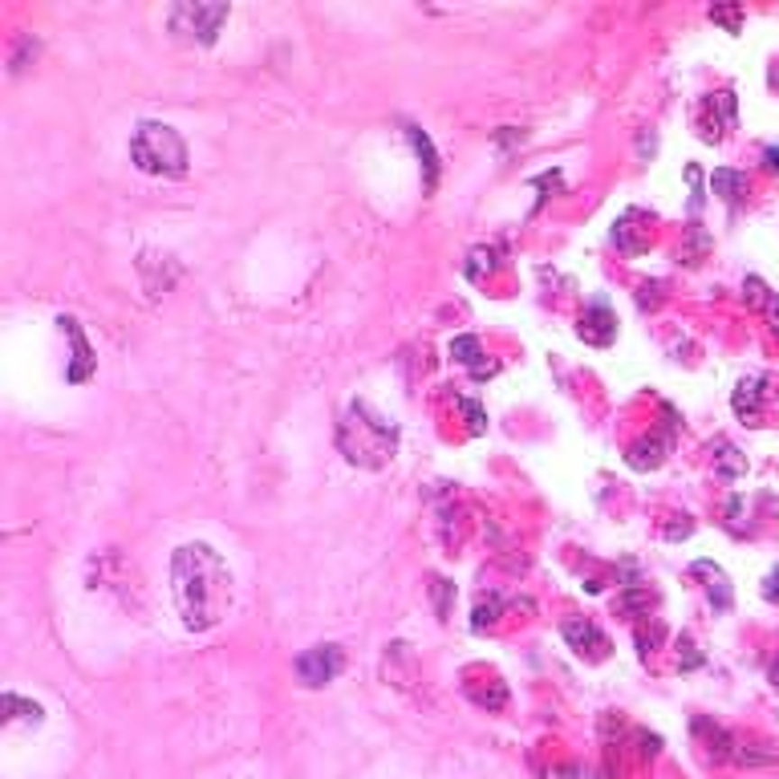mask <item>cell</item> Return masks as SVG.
<instances>
[{"label":"cell","mask_w":779,"mask_h":779,"mask_svg":"<svg viewBox=\"0 0 779 779\" xmlns=\"http://www.w3.org/2000/svg\"><path fill=\"white\" fill-rule=\"evenodd\" d=\"M170 584H175V605L187 629L203 633L215 629L232 605V573L224 556L211 544H183L170 556Z\"/></svg>","instance_id":"1"},{"label":"cell","mask_w":779,"mask_h":779,"mask_svg":"<svg viewBox=\"0 0 779 779\" xmlns=\"http://www.w3.org/2000/svg\"><path fill=\"white\" fill-rule=\"evenodd\" d=\"M337 446L357 467H386L398 451V426L373 414L365 402H349L345 418L337 426Z\"/></svg>","instance_id":"2"},{"label":"cell","mask_w":779,"mask_h":779,"mask_svg":"<svg viewBox=\"0 0 779 779\" xmlns=\"http://www.w3.org/2000/svg\"><path fill=\"white\" fill-rule=\"evenodd\" d=\"M130 159L146 175L179 179V175H187L191 154H187V142L179 138L175 126H167V122H142L134 130V138H130Z\"/></svg>","instance_id":"3"},{"label":"cell","mask_w":779,"mask_h":779,"mask_svg":"<svg viewBox=\"0 0 779 779\" xmlns=\"http://www.w3.org/2000/svg\"><path fill=\"white\" fill-rule=\"evenodd\" d=\"M227 13H232L227 5H175L170 8V32H179L183 41L211 45L219 37V24L227 21Z\"/></svg>","instance_id":"4"},{"label":"cell","mask_w":779,"mask_h":779,"mask_svg":"<svg viewBox=\"0 0 779 779\" xmlns=\"http://www.w3.org/2000/svg\"><path fill=\"white\" fill-rule=\"evenodd\" d=\"M341 665H345L341 646H313L297 657V674L305 686H329V682L341 674Z\"/></svg>","instance_id":"5"},{"label":"cell","mask_w":779,"mask_h":779,"mask_svg":"<svg viewBox=\"0 0 779 779\" xmlns=\"http://www.w3.org/2000/svg\"><path fill=\"white\" fill-rule=\"evenodd\" d=\"M564 641L576 649V654H589L592 662H600V657L609 654V637L597 629V625H589V621H564Z\"/></svg>","instance_id":"6"},{"label":"cell","mask_w":779,"mask_h":779,"mask_svg":"<svg viewBox=\"0 0 779 779\" xmlns=\"http://www.w3.org/2000/svg\"><path fill=\"white\" fill-rule=\"evenodd\" d=\"M767 381L763 378H743L735 386V394H730V406H735V414L738 418H747L751 426H759V418H763V398H767Z\"/></svg>","instance_id":"7"},{"label":"cell","mask_w":779,"mask_h":779,"mask_svg":"<svg viewBox=\"0 0 779 779\" xmlns=\"http://www.w3.org/2000/svg\"><path fill=\"white\" fill-rule=\"evenodd\" d=\"M581 337L592 341V345H609V341L617 337V316L609 313L605 305L584 308V316H581Z\"/></svg>","instance_id":"8"},{"label":"cell","mask_w":779,"mask_h":779,"mask_svg":"<svg viewBox=\"0 0 779 779\" xmlns=\"http://www.w3.org/2000/svg\"><path fill=\"white\" fill-rule=\"evenodd\" d=\"M61 325L65 333L73 337V365H69V381H86L89 378V370H94V353H89V345H86V337H81V329H78V321L73 316H61Z\"/></svg>","instance_id":"9"},{"label":"cell","mask_w":779,"mask_h":779,"mask_svg":"<svg viewBox=\"0 0 779 779\" xmlns=\"http://www.w3.org/2000/svg\"><path fill=\"white\" fill-rule=\"evenodd\" d=\"M694 576H706V592H710V600L719 609H730V584H727V573H722L719 564H710V560H694V568H690Z\"/></svg>","instance_id":"10"},{"label":"cell","mask_w":779,"mask_h":779,"mask_svg":"<svg viewBox=\"0 0 779 779\" xmlns=\"http://www.w3.org/2000/svg\"><path fill=\"white\" fill-rule=\"evenodd\" d=\"M710 454H714V471H719L722 479H738L747 471V454L738 451L735 443H727V438H719V443L710 446Z\"/></svg>","instance_id":"11"},{"label":"cell","mask_w":779,"mask_h":779,"mask_svg":"<svg viewBox=\"0 0 779 779\" xmlns=\"http://www.w3.org/2000/svg\"><path fill=\"white\" fill-rule=\"evenodd\" d=\"M710 191L719 195L722 203H730V207H735V203L743 199V191H747V175H738V170H730V167H719L710 175Z\"/></svg>","instance_id":"12"},{"label":"cell","mask_w":779,"mask_h":779,"mask_svg":"<svg viewBox=\"0 0 779 779\" xmlns=\"http://www.w3.org/2000/svg\"><path fill=\"white\" fill-rule=\"evenodd\" d=\"M406 138L414 142V151H418L422 167H426V191H435V183H438V159H435V146H430V138L422 134L418 126H406Z\"/></svg>","instance_id":"13"},{"label":"cell","mask_w":779,"mask_h":779,"mask_svg":"<svg viewBox=\"0 0 779 779\" xmlns=\"http://www.w3.org/2000/svg\"><path fill=\"white\" fill-rule=\"evenodd\" d=\"M637 219H646L641 215V211H625L621 219H617V227H613V240H617V248H625V252H641L646 248V235H633V224H637Z\"/></svg>","instance_id":"14"},{"label":"cell","mask_w":779,"mask_h":779,"mask_svg":"<svg viewBox=\"0 0 779 779\" xmlns=\"http://www.w3.org/2000/svg\"><path fill=\"white\" fill-rule=\"evenodd\" d=\"M662 454H665V438H646V443L629 446V467L649 471V467H657V463H662Z\"/></svg>","instance_id":"15"},{"label":"cell","mask_w":779,"mask_h":779,"mask_svg":"<svg viewBox=\"0 0 779 779\" xmlns=\"http://www.w3.org/2000/svg\"><path fill=\"white\" fill-rule=\"evenodd\" d=\"M451 353L459 357L463 365H471V370H475L479 378H483V365H479V357H483V349H479V341H475V337H454V341H451Z\"/></svg>","instance_id":"16"},{"label":"cell","mask_w":779,"mask_h":779,"mask_svg":"<svg viewBox=\"0 0 779 779\" xmlns=\"http://www.w3.org/2000/svg\"><path fill=\"white\" fill-rule=\"evenodd\" d=\"M710 21L722 24L727 32H738V24H743V8H738V5H714L710 8Z\"/></svg>","instance_id":"17"},{"label":"cell","mask_w":779,"mask_h":779,"mask_svg":"<svg viewBox=\"0 0 779 779\" xmlns=\"http://www.w3.org/2000/svg\"><path fill=\"white\" fill-rule=\"evenodd\" d=\"M459 410H463V414H467V422H471V430H475V435H479V430H483V422H487V418H483V410H479V406H475V402H471V398H459Z\"/></svg>","instance_id":"18"},{"label":"cell","mask_w":779,"mask_h":779,"mask_svg":"<svg viewBox=\"0 0 779 779\" xmlns=\"http://www.w3.org/2000/svg\"><path fill=\"white\" fill-rule=\"evenodd\" d=\"M495 613H499V600L491 597L487 605H479V609H475V621H471V625H475V629H483V625H491V621H495Z\"/></svg>","instance_id":"19"},{"label":"cell","mask_w":779,"mask_h":779,"mask_svg":"<svg viewBox=\"0 0 779 779\" xmlns=\"http://www.w3.org/2000/svg\"><path fill=\"white\" fill-rule=\"evenodd\" d=\"M763 597L779 600V568H775V573H767V581H763Z\"/></svg>","instance_id":"20"},{"label":"cell","mask_w":779,"mask_h":779,"mask_svg":"<svg viewBox=\"0 0 779 779\" xmlns=\"http://www.w3.org/2000/svg\"><path fill=\"white\" fill-rule=\"evenodd\" d=\"M763 167H767L771 175H779V146H767V151H763Z\"/></svg>","instance_id":"21"},{"label":"cell","mask_w":779,"mask_h":779,"mask_svg":"<svg viewBox=\"0 0 779 779\" xmlns=\"http://www.w3.org/2000/svg\"><path fill=\"white\" fill-rule=\"evenodd\" d=\"M435 597H438V613L446 617V597H451V584H446V581H435Z\"/></svg>","instance_id":"22"},{"label":"cell","mask_w":779,"mask_h":779,"mask_svg":"<svg viewBox=\"0 0 779 779\" xmlns=\"http://www.w3.org/2000/svg\"><path fill=\"white\" fill-rule=\"evenodd\" d=\"M767 313H771V321H775V333H779V297L767 300Z\"/></svg>","instance_id":"23"},{"label":"cell","mask_w":779,"mask_h":779,"mask_svg":"<svg viewBox=\"0 0 779 779\" xmlns=\"http://www.w3.org/2000/svg\"><path fill=\"white\" fill-rule=\"evenodd\" d=\"M767 81H771V86H775V89H779V61H775V65H771V78H767Z\"/></svg>","instance_id":"24"},{"label":"cell","mask_w":779,"mask_h":779,"mask_svg":"<svg viewBox=\"0 0 779 779\" xmlns=\"http://www.w3.org/2000/svg\"><path fill=\"white\" fill-rule=\"evenodd\" d=\"M771 682L779 686V657H775V665H771Z\"/></svg>","instance_id":"25"}]
</instances>
